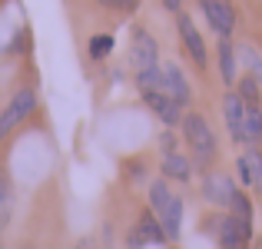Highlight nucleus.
Segmentation results:
<instances>
[{
  "instance_id": "17",
  "label": "nucleus",
  "mask_w": 262,
  "mask_h": 249,
  "mask_svg": "<svg viewBox=\"0 0 262 249\" xmlns=\"http://www.w3.org/2000/svg\"><path fill=\"white\" fill-rule=\"evenodd\" d=\"M10 213H13V183L7 176V170L0 166V226L10 223Z\"/></svg>"
},
{
  "instance_id": "26",
  "label": "nucleus",
  "mask_w": 262,
  "mask_h": 249,
  "mask_svg": "<svg viewBox=\"0 0 262 249\" xmlns=\"http://www.w3.org/2000/svg\"><path fill=\"white\" fill-rule=\"evenodd\" d=\"M24 249H37V246H24Z\"/></svg>"
},
{
  "instance_id": "5",
  "label": "nucleus",
  "mask_w": 262,
  "mask_h": 249,
  "mask_svg": "<svg viewBox=\"0 0 262 249\" xmlns=\"http://www.w3.org/2000/svg\"><path fill=\"white\" fill-rule=\"evenodd\" d=\"M199 193H203V199H206L209 206H216V210H229L232 199H236V193H239V186H236V179H232L229 173L209 170V173L203 176Z\"/></svg>"
},
{
  "instance_id": "19",
  "label": "nucleus",
  "mask_w": 262,
  "mask_h": 249,
  "mask_svg": "<svg viewBox=\"0 0 262 249\" xmlns=\"http://www.w3.org/2000/svg\"><path fill=\"white\" fill-rule=\"evenodd\" d=\"M86 53H90V60H106L110 53H113V33H93L90 37V44H86Z\"/></svg>"
},
{
  "instance_id": "25",
  "label": "nucleus",
  "mask_w": 262,
  "mask_h": 249,
  "mask_svg": "<svg viewBox=\"0 0 262 249\" xmlns=\"http://www.w3.org/2000/svg\"><path fill=\"white\" fill-rule=\"evenodd\" d=\"M163 4H166V7H169L173 13H179V0H163Z\"/></svg>"
},
{
  "instance_id": "23",
  "label": "nucleus",
  "mask_w": 262,
  "mask_h": 249,
  "mask_svg": "<svg viewBox=\"0 0 262 249\" xmlns=\"http://www.w3.org/2000/svg\"><path fill=\"white\" fill-rule=\"evenodd\" d=\"M160 147H163V153H176V136H173V130H166V133L160 136Z\"/></svg>"
},
{
  "instance_id": "1",
  "label": "nucleus",
  "mask_w": 262,
  "mask_h": 249,
  "mask_svg": "<svg viewBox=\"0 0 262 249\" xmlns=\"http://www.w3.org/2000/svg\"><path fill=\"white\" fill-rule=\"evenodd\" d=\"M179 130H183V140H186V147H189L192 166L209 170L219 156V140H216V130L209 127V120H206L203 113H186L183 123H179Z\"/></svg>"
},
{
  "instance_id": "18",
  "label": "nucleus",
  "mask_w": 262,
  "mask_h": 249,
  "mask_svg": "<svg viewBox=\"0 0 262 249\" xmlns=\"http://www.w3.org/2000/svg\"><path fill=\"white\" fill-rule=\"evenodd\" d=\"M262 143V107H246V147Z\"/></svg>"
},
{
  "instance_id": "10",
  "label": "nucleus",
  "mask_w": 262,
  "mask_h": 249,
  "mask_svg": "<svg viewBox=\"0 0 262 249\" xmlns=\"http://www.w3.org/2000/svg\"><path fill=\"white\" fill-rule=\"evenodd\" d=\"M163 67V93L166 96H173V100L179 103V107H189L192 103V87H189V80H186V73L179 70V64H160Z\"/></svg>"
},
{
  "instance_id": "4",
  "label": "nucleus",
  "mask_w": 262,
  "mask_h": 249,
  "mask_svg": "<svg viewBox=\"0 0 262 249\" xmlns=\"http://www.w3.org/2000/svg\"><path fill=\"white\" fill-rule=\"evenodd\" d=\"M129 67H133V73L160 67V47H156V37L146 27H133V37H129Z\"/></svg>"
},
{
  "instance_id": "15",
  "label": "nucleus",
  "mask_w": 262,
  "mask_h": 249,
  "mask_svg": "<svg viewBox=\"0 0 262 249\" xmlns=\"http://www.w3.org/2000/svg\"><path fill=\"white\" fill-rule=\"evenodd\" d=\"M173 196H176V193L169 190L166 179H153V183H149V210H153V216H160V213L169 206Z\"/></svg>"
},
{
  "instance_id": "2",
  "label": "nucleus",
  "mask_w": 262,
  "mask_h": 249,
  "mask_svg": "<svg viewBox=\"0 0 262 249\" xmlns=\"http://www.w3.org/2000/svg\"><path fill=\"white\" fill-rule=\"evenodd\" d=\"M33 110H37V87H20L17 93L7 100V107L0 110V140H7Z\"/></svg>"
},
{
  "instance_id": "21",
  "label": "nucleus",
  "mask_w": 262,
  "mask_h": 249,
  "mask_svg": "<svg viewBox=\"0 0 262 249\" xmlns=\"http://www.w3.org/2000/svg\"><path fill=\"white\" fill-rule=\"evenodd\" d=\"M236 53H239V60L246 64V70H249V77H259V80H262V53H256V50H252L249 44H246V47H239Z\"/></svg>"
},
{
  "instance_id": "13",
  "label": "nucleus",
  "mask_w": 262,
  "mask_h": 249,
  "mask_svg": "<svg viewBox=\"0 0 262 249\" xmlns=\"http://www.w3.org/2000/svg\"><path fill=\"white\" fill-rule=\"evenodd\" d=\"M163 179H179V183H189L192 179V170H196V166H192V160L186 153H163Z\"/></svg>"
},
{
  "instance_id": "14",
  "label": "nucleus",
  "mask_w": 262,
  "mask_h": 249,
  "mask_svg": "<svg viewBox=\"0 0 262 249\" xmlns=\"http://www.w3.org/2000/svg\"><path fill=\"white\" fill-rule=\"evenodd\" d=\"M136 230L143 233V239H146L149 246H163V243H169L166 233H163V226H160V219L153 216V210H149V206L140 213V219H136Z\"/></svg>"
},
{
  "instance_id": "9",
  "label": "nucleus",
  "mask_w": 262,
  "mask_h": 249,
  "mask_svg": "<svg viewBox=\"0 0 262 249\" xmlns=\"http://www.w3.org/2000/svg\"><path fill=\"white\" fill-rule=\"evenodd\" d=\"M223 123L229 130L232 143H246V103L236 90H229L223 96Z\"/></svg>"
},
{
  "instance_id": "8",
  "label": "nucleus",
  "mask_w": 262,
  "mask_h": 249,
  "mask_svg": "<svg viewBox=\"0 0 262 249\" xmlns=\"http://www.w3.org/2000/svg\"><path fill=\"white\" fill-rule=\"evenodd\" d=\"M140 96H143V103L153 110V116H156V120H160L166 130H173V127H179V123H183V116H186V113H183V107H179L173 96H166L163 90H153V93H140Z\"/></svg>"
},
{
  "instance_id": "24",
  "label": "nucleus",
  "mask_w": 262,
  "mask_h": 249,
  "mask_svg": "<svg viewBox=\"0 0 262 249\" xmlns=\"http://www.w3.org/2000/svg\"><path fill=\"white\" fill-rule=\"evenodd\" d=\"M73 249H100V243H96L93 236H83V239H80V243L73 246Z\"/></svg>"
},
{
  "instance_id": "6",
  "label": "nucleus",
  "mask_w": 262,
  "mask_h": 249,
  "mask_svg": "<svg viewBox=\"0 0 262 249\" xmlns=\"http://www.w3.org/2000/svg\"><path fill=\"white\" fill-rule=\"evenodd\" d=\"M176 30H179V40H183V47L189 50L192 64H196L199 70H206V67H209V50H206V40H203V33H199V27L192 24L189 13H183V10L176 13Z\"/></svg>"
},
{
  "instance_id": "22",
  "label": "nucleus",
  "mask_w": 262,
  "mask_h": 249,
  "mask_svg": "<svg viewBox=\"0 0 262 249\" xmlns=\"http://www.w3.org/2000/svg\"><path fill=\"white\" fill-rule=\"evenodd\" d=\"M96 4L110 7V10H120V13H136L140 10V0H96Z\"/></svg>"
},
{
  "instance_id": "3",
  "label": "nucleus",
  "mask_w": 262,
  "mask_h": 249,
  "mask_svg": "<svg viewBox=\"0 0 262 249\" xmlns=\"http://www.w3.org/2000/svg\"><path fill=\"white\" fill-rule=\"evenodd\" d=\"M209 233L216 236L219 249H249L252 243V226H246L243 219H236L232 213L209 219Z\"/></svg>"
},
{
  "instance_id": "16",
  "label": "nucleus",
  "mask_w": 262,
  "mask_h": 249,
  "mask_svg": "<svg viewBox=\"0 0 262 249\" xmlns=\"http://www.w3.org/2000/svg\"><path fill=\"white\" fill-rule=\"evenodd\" d=\"M239 96H243V103L246 107H262V90H259V77H249V73H246V77H239V83L236 87Z\"/></svg>"
},
{
  "instance_id": "20",
  "label": "nucleus",
  "mask_w": 262,
  "mask_h": 249,
  "mask_svg": "<svg viewBox=\"0 0 262 249\" xmlns=\"http://www.w3.org/2000/svg\"><path fill=\"white\" fill-rule=\"evenodd\" d=\"M226 213H232V216H236V219H243L246 226H252V199L246 196L243 190L236 193V199H232V206H229Z\"/></svg>"
},
{
  "instance_id": "11",
  "label": "nucleus",
  "mask_w": 262,
  "mask_h": 249,
  "mask_svg": "<svg viewBox=\"0 0 262 249\" xmlns=\"http://www.w3.org/2000/svg\"><path fill=\"white\" fill-rule=\"evenodd\" d=\"M236 173H239V183H243V186L262 193V150L259 147L246 150V153L236 160Z\"/></svg>"
},
{
  "instance_id": "12",
  "label": "nucleus",
  "mask_w": 262,
  "mask_h": 249,
  "mask_svg": "<svg viewBox=\"0 0 262 249\" xmlns=\"http://www.w3.org/2000/svg\"><path fill=\"white\" fill-rule=\"evenodd\" d=\"M219 77L229 90L239 83V53L232 47V40H219Z\"/></svg>"
},
{
  "instance_id": "7",
  "label": "nucleus",
  "mask_w": 262,
  "mask_h": 249,
  "mask_svg": "<svg viewBox=\"0 0 262 249\" xmlns=\"http://www.w3.org/2000/svg\"><path fill=\"white\" fill-rule=\"evenodd\" d=\"M209 27L219 33V40H229L232 30H236V10H232L229 0H199Z\"/></svg>"
}]
</instances>
